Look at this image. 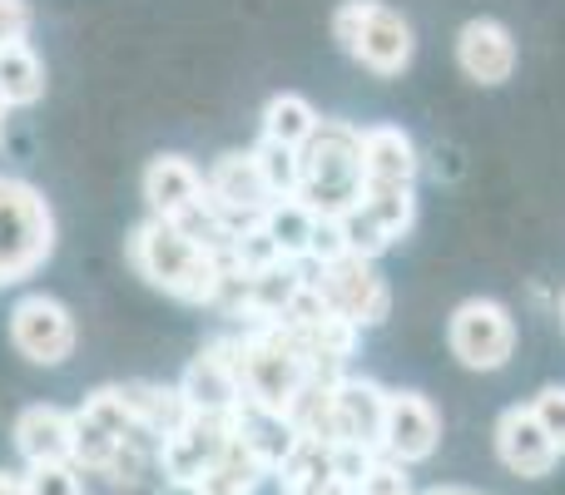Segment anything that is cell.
Segmentation results:
<instances>
[{
  "label": "cell",
  "mask_w": 565,
  "mask_h": 495,
  "mask_svg": "<svg viewBox=\"0 0 565 495\" xmlns=\"http://www.w3.org/2000/svg\"><path fill=\"white\" fill-rule=\"evenodd\" d=\"M318 125H322V115L302 95H292V89L274 95L268 109H264V139H274V144H282V149H302Z\"/></svg>",
  "instance_id": "obj_23"
},
{
  "label": "cell",
  "mask_w": 565,
  "mask_h": 495,
  "mask_svg": "<svg viewBox=\"0 0 565 495\" xmlns=\"http://www.w3.org/2000/svg\"><path fill=\"white\" fill-rule=\"evenodd\" d=\"M264 234L274 238V248L282 252L288 262H308V248H312V234H318V208L298 194H282L274 204L258 214Z\"/></svg>",
  "instance_id": "obj_19"
},
{
  "label": "cell",
  "mask_w": 565,
  "mask_h": 495,
  "mask_svg": "<svg viewBox=\"0 0 565 495\" xmlns=\"http://www.w3.org/2000/svg\"><path fill=\"white\" fill-rule=\"evenodd\" d=\"M298 198H308L322 218L348 214L362 198V159H358V125L322 119L312 139L298 149Z\"/></svg>",
  "instance_id": "obj_3"
},
{
  "label": "cell",
  "mask_w": 565,
  "mask_h": 495,
  "mask_svg": "<svg viewBox=\"0 0 565 495\" xmlns=\"http://www.w3.org/2000/svg\"><path fill=\"white\" fill-rule=\"evenodd\" d=\"M20 481H25V495H85V486H79V471L70 466V461L30 466Z\"/></svg>",
  "instance_id": "obj_28"
},
{
  "label": "cell",
  "mask_w": 565,
  "mask_h": 495,
  "mask_svg": "<svg viewBox=\"0 0 565 495\" xmlns=\"http://www.w3.org/2000/svg\"><path fill=\"white\" fill-rule=\"evenodd\" d=\"M497 456L511 476H526V481H541L556 471L561 451H556V441L546 437V427L536 421L531 401L526 407H507L497 417Z\"/></svg>",
  "instance_id": "obj_13"
},
{
  "label": "cell",
  "mask_w": 565,
  "mask_h": 495,
  "mask_svg": "<svg viewBox=\"0 0 565 495\" xmlns=\"http://www.w3.org/2000/svg\"><path fill=\"white\" fill-rule=\"evenodd\" d=\"M441 417L422 391H387V427H382V456L417 466L437 451Z\"/></svg>",
  "instance_id": "obj_11"
},
{
  "label": "cell",
  "mask_w": 565,
  "mask_h": 495,
  "mask_svg": "<svg viewBox=\"0 0 565 495\" xmlns=\"http://www.w3.org/2000/svg\"><path fill=\"white\" fill-rule=\"evenodd\" d=\"M15 451L25 466H50V461L75 456V411H60L50 401H35L15 417Z\"/></svg>",
  "instance_id": "obj_17"
},
{
  "label": "cell",
  "mask_w": 565,
  "mask_h": 495,
  "mask_svg": "<svg viewBox=\"0 0 565 495\" xmlns=\"http://www.w3.org/2000/svg\"><path fill=\"white\" fill-rule=\"evenodd\" d=\"M318 292L328 298V308L338 318H348L352 327H377L392 312V288L377 272V258H362V252H342L332 262H308Z\"/></svg>",
  "instance_id": "obj_6"
},
{
  "label": "cell",
  "mask_w": 565,
  "mask_h": 495,
  "mask_svg": "<svg viewBox=\"0 0 565 495\" xmlns=\"http://www.w3.org/2000/svg\"><path fill=\"white\" fill-rule=\"evenodd\" d=\"M342 224V238H348V252H362V258H382V252L392 248V238L377 228V218L367 214L362 204H352L348 214H338Z\"/></svg>",
  "instance_id": "obj_26"
},
{
  "label": "cell",
  "mask_w": 565,
  "mask_h": 495,
  "mask_svg": "<svg viewBox=\"0 0 565 495\" xmlns=\"http://www.w3.org/2000/svg\"><path fill=\"white\" fill-rule=\"evenodd\" d=\"M0 495H25V481L10 476V471H0Z\"/></svg>",
  "instance_id": "obj_33"
},
{
  "label": "cell",
  "mask_w": 565,
  "mask_h": 495,
  "mask_svg": "<svg viewBox=\"0 0 565 495\" xmlns=\"http://www.w3.org/2000/svg\"><path fill=\"white\" fill-rule=\"evenodd\" d=\"M30 0H0V50L30 35Z\"/></svg>",
  "instance_id": "obj_31"
},
{
  "label": "cell",
  "mask_w": 565,
  "mask_h": 495,
  "mask_svg": "<svg viewBox=\"0 0 565 495\" xmlns=\"http://www.w3.org/2000/svg\"><path fill=\"white\" fill-rule=\"evenodd\" d=\"M332 427H338V441L382 451L387 387H377V381H367V377H338V387H332Z\"/></svg>",
  "instance_id": "obj_15"
},
{
  "label": "cell",
  "mask_w": 565,
  "mask_h": 495,
  "mask_svg": "<svg viewBox=\"0 0 565 495\" xmlns=\"http://www.w3.org/2000/svg\"><path fill=\"white\" fill-rule=\"evenodd\" d=\"M234 342V372H238V391H244V407L282 417L288 401L298 397V387L308 381L312 357L278 318H258L248 332H238Z\"/></svg>",
  "instance_id": "obj_1"
},
{
  "label": "cell",
  "mask_w": 565,
  "mask_h": 495,
  "mask_svg": "<svg viewBox=\"0 0 565 495\" xmlns=\"http://www.w3.org/2000/svg\"><path fill=\"white\" fill-rule=\"evenodd\" d=\"M204 169L184 154H159L145 169V204L154 218H184L194 204H204Z\"/></svg>",
  "instance_id": "obj_18"
},
{
  "label": "cell",
  "mask_w": 565,
  "mask_h": 495,
  "mask_svg": "<svg viewBox=\"0 0 565 495\" xmlns=\"http://www.w3.org/2000/svg\"><path fill=\"white\" fill-rule=\"evenodd\" d=\"M6 115H10V105H6V95H0V144H6Z\"/></svg>",
  "instance_id": "obj_36"
},
{
  "label": "cell",
  "mask_w": 565,
  "mask_h": 495,
  "mask_svg": "<svg viewBox=\"0 0 565 495\" xmlns=\"http://www.w3.org/2000/svg\"><path fill=\"white\" fill-rule=\"evenodd\" d=\"M332 35L372 75H402L412 65V50H417L407 15L382 6V0H342L332 15Z\"/></svg>",
  "instance_id": "obj_4"
},
{
  "label": "cell",
  "mask_w": 565,
  "mask_h": 495,
  "mask_svg": "<svg viewBox=\"0 0 565 495\" xmlns=\"http://www.w3.org/2000/svg\"><path fill=\"white\" fill-rule=\"evenodd\" d=\"M417 495H487V491H471V486H431V491H417Z\"/></svg>",
  "instance_id": "obj_34"
},
{
  "label": "cell",
  "mask_w": 565,
  "mask_h": 495,
  "mask_svg": "<svg viewBox=\"0 0 565 495\" xmlns=\"http://www.w3.org/2000/svg\"><path fill=\"white\" fill-rule=\"evenodd\" d=\"M254 159H258V169H264L274 198L298 194V149H282V144H274V139H264V144L254 149Z\"/></svg>",
  "instance_id": "obj_27"
},
{
  "label": "cell",
  "mask_w": 565,
  "mask_h": 495,
  "mask_svg": "<svg viewBox=\"0 0 565 495\" xmlns=\"http://www.w3.org/2000/svg\"><path fill=\"white\" fill-rule=\"evenodd\" d=\"M79 417L85 421H95V427H105L109 437H119V441H129V437H139V421H135V411H129V397H125V387H99L95 397L79 407Z\"/></svg>",
  "instance_id": "obj_25"
},
{
  "label": "cell",
  "mask_w": 565,
  "mask_h": 495,
  "mask_svg": "<svg viewBox=\"0 0 565 495\" xmlns=\"http://www.w3.org/2000/svg\"><path fill=\"white\" fill-rule=\"evenodd\" d=\"M10 342L35 367H60L75 352V318H70V308L60 298L30 292V298H20L10 308Z\"/></svg>",
  "instance_id": "obj_9"
},
{
  "label": "cell",
  "mask_w": 565,
  "mask_h": 495,
  "mask_svg": "<svg viewBox=\"0 0 565 495\" xmlns=\"http://www.w3.org/2000/svg\"><path fill=\"white\" fill-rule=\"evenodd\" d=\"M164 495H194V486H174V481H164Z\"/></svg>",
  "instance_id": "obj_35"
},
{
  "label": "cell",
  "mask_w": 565,
  "mask_h": 495,
  "mask_svg": "<svg viewBox=\"0 0 565 495\" xmlns=\"http://www.w3.org/2000/svg\"><path fill=\"white\" fill-rule=\"evenodd\" d=\"M179 391L194 411H214V417H234L244 411V391H238V372H234V342L218 337L199 352L179 377Z\"/></svg>",
  "instance_id": "obj_12"
},
{
  "label": "cell",
  "mask_w": 565,
  "mask_h": 495,
  "mask_svg": "<svg viewBox=\"0 0 565 495\" xmlns=\"http://www.w3.org/2000/svg\"><path fill=\"white\" fill-rule=\"evenodd\" d=\"M358 495H417V491H412V476H407V466H402V461L377 456L367 466V476L358 481Z\"/></svg>",
  "instance_id": "obj_29"
},
{
  "label": "cell",
  "mask_w": 565,
  "mask_h": 495,
  "mask_svg": "<svg viewBox=\"0 0 565 495\" xmlns=\"http://www.w3.org/2000/svg\"><path fill=\"white\" fill-rule=\"evenodd\" d=\"M457 65L477 85H507L516 69V35L501 20H467L457 35Z\"/></svg>",
  "instance_id": "obj_16"
},
{
  "label": "cell",
  "mask_w": 565,
  "mask_h": 495,
  "mask_svg": "<svg viewBox=\"0 0 565 495\" xmlns=\"http://www.w3.org/2000/svg\"><path fill=\"white\" fill-rule=\"evenodd\" d=\"M278 495H312V491H292V486H282Z\"/></svg>",
  "instance_id": "obj_37"
},
{
  "label": "cell",
  "mask_w": 565,
  "mask_h": 495,
  "mask_svg": "<svg viewBox=\"0 0 565 495\" xmlns=\"http://www.w3.org/2000/svg\"><path fill=\"white\" fill-rule=\"evenodd\" d=\"M362 208L377 218V228L397 244L407 238V228L417 224V189H377V184H362Z\"/></svg>",
  "instance_id": "obj_24"
},
{
  "label": "cell",
  "mask_w": 565,
  "mask_h": 495,
  "mask_svg": "<svg viewBox=\"0 0 565 495\" xmlns=\"http://www.w3.org/2000/svg\"><path fill=\"white\" fill-rule=\"evenodd\" d=\"M264 476H268V466L248 451V441L234 431V441L224 446V456H218L214 466L194 481V495H258Z\"/></svg>",
  "instance_id": "obj_20"
},
{
  "label": "cell",
  "mask_w": 565,
  "mask_h": 495,
  "mask_svg": "<svg viewBox=\"0 0 565 495\" xmlns=\"http://www.w3.org/2000/svg\"><path fill=\"white\" fill-rule=\"evenodd\" d=\"M55 252V214L25 179L0 174V288L20 282Z\"/></svg>",
  "instance_id": "obj_5"
},
{
  "label": "cell",
  "mask_w": 565,
  "mask_h": 495,
  "mask_svg": "<svg viewBox=\"0 0 565 495\" xmlns=\"http://www.w3.org/2000/svg\"><path fill=\"white\" fill-rule=\"evenodd\" d=\"M204 189H209V204L224 218H234V224H254V218L274 204V189H268L254 149H244V154H238V149L234 154H218L214 169L204 174Z\"/></svg>",
  "instance_id": "obj_10"
},
{
  "label": "cell",
  "mask_w": 565,
  "mask_h": 495,
  "mask_svg": "<svg viewBox=\"0 0 565 495\" xmlns=\"http://www.w3.org/2000/svg\"><path fill=\"white\" fill-rule=\"evenodd\" d=\"M0 95H6L10 109H25L45 95V65L30 50V40H15V45L0 50Z\"/></svg>",
  "instance_id": "obj_22"
},
{
  "label": "cell",
  "mask_w": 565,
  "mask_h": 495,
  "mask_svg": "<svg viewBox=\"0 0 565 495\" xmlns=\"http://www.w3.org/2000/svg\"><path fill=\"white\" fill-rule=\"evenodd\" d=\"M358 159H362V184L377 189H417V144L402 134L397 125H367L358 129Z\"/></svg>",
  "instance_id": "obj_14"
},
{
  "label": "cell",
  "mask_w": 565,
  "mask_h": 495,
  "mask_svg": "<svg viewBox=\"0 0 565 495\" xmlns=\"http://www.w3.org/2000/svg\"><path fill=\"white\" fill-rule=\"evenodd\" d=\"M125 397H129V411H135V421H139V427H145L154 441H164L169 431H174L179 421L194 411V407L184 401V391H179V387H154V381H129Z\"/></svg>",
  "instance_id": "obj_21"
},
{
  "label": "cell",
  "mask_w": 565,
  "mask_h": 495,
  "mask_svg": "<svg viewBox=\"0 0 565 495\" xmlns=\"http://www.w3.org/2000/svg\"><path fill=\"white\" fill-rule=\"evenodd\" d=\"M318 495H358V486H352V481H342V476H332L328 486H322Z\"/></svg>",
  "instance_id": "obj_32"
},
{
  "label": "cell",
  "mask_w": 565,
  "mask_h": 495,
  "mask_svg": "<svg viewBox=\"0 0 565 495\" xmlns=\"http://www.w3.org/2000/svg\"><path fill=\"white\" fill-rule=\"evenodd\" d=\"M561 322H565V298H561Z\"/></svg>",
  "instance_id": "obj_38"
},
{
  "label": "cell",
  "mask_w": 565,
  "mask_h": 495,
  "mask_svg": "<svg viewBox=\"0 0 565 495\" xmlns=\"http://www.w3.org/2000/svg\"><path fill=\"white\" fill-rule=\"evenodd\" d=\"M234 431H238V411H234V417L189 411V417L179 421V427L169 431V437L159 441V451H154L164 481H174V486H194V481L204 476L218 456H224V446L234 441Z\"/></svg>",
  "instance_id": "obj_8"
},
{
  "label": "cell",
  "mask_w": 565,
  "mask_h": 495,
  "mask_svg": "<svg viewBox=\"0 0 565 495\" xmlns=\"http://www.w3.org/2000/svg\"><path fill=\"white\" fill-rule=\"evenodd\" d=\"M447 347L461 367L501 372L511 362V352H516V318H511V308H501L497 298H471L451 312Z\"/></svg>",
  "instance_id": "obj_7"
},
{
  "label": "cell",
  "mask_w": 565,
  "mask_h": 495,
  "mask_svg": "<svg viewBox=\"0 0 565 495\" xmlns=\"http://www.w3.org/2000/svg\"><path fill=\"white\" fill-rule=\"evenodd\" d=\"M531 411H536V421L546 427V437L556 441V451L565 456V387H541L531 397Z\"/></svg>",
  "instance_id": "obj_30"
},
{
  "label": "cell",
  "mask_w": 565,
  "mask_h": 495,
  "mask_svg": "<svg viewBox=\"0 0 565 495\" xmlns=\"http://www.w3.org/2000/svg\"><path fill=\"white\" fill-rule=\"evenodd\" d=\"M129 262L149 288L169 292L179 302H214L218 282H224V262L204 244L184 234L174 218H149L129 238Z\"/></svg>",
  "instance_id": "obj_2"
}]
</instances>
